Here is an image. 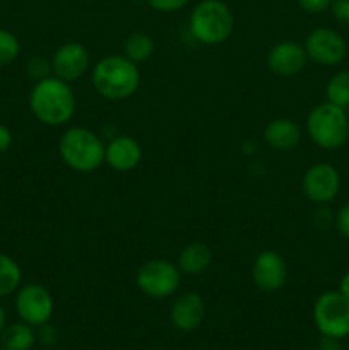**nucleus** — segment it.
I'll list each match as a JSON object with an SVG mask.
<instances>
[{
    "label": "nucleus",
    "mask_w": 349,
    "mask_h": 350,
    "mask_svg": "<svg viewBox=\"0 0 349 350\" xmlns=\"http://www.w3.org/2000/svg\"><path fill=\"white\" fill-rule=\"evenodd\" d=\"M29 109L47 126H64L74 118L77 98L68 82L51 77L34 82L29 92Z\"/></svg>",
    "instance_id": "1"
},
{
    "label": "nucleus",
    "mask_w": 349,
    "mask_h": 350,
    "mask_svg": "<svg viewBox=\"0 0 349 350\" xmlns=\"http://www.w3.org/2000/svg\"><path fill=\"white\" fill-rule=\"evenodd\" d=\"M91 84L101 98L123 101L132 98L140 85V70L125 55H108L92 67Z\"/></svg>",
    "instance_id": "2"
},
{
    "label": "nucleus",
    "mask_w": 349,
    "mask_h": 350,
    "mask_svg": "<svg viewBox=\"0 0 349 350\" xmlns=\"http://www.w3.org/2000/svg\"><path fill=\"white\" fill-rule=\"evenodd\" d=\"M106 144L86 126H70L58 139V154L67 167L88 174L105 164Z\"/></svg>",
    "instance_id": "3"
},
{
    "label": "nucleus",
    "mask_w": 349,
    "mask_h": 350,
    "mask_svg": "<svg viewBox=\"0 0 349 350\" xmlns=\"http://www.w3.org/2000/svg\"><path fill=\"white\" fill-rule=\"evenodd\" d=\"M188 29L195 41L205 46H218L229 40L235 29V16L222 0H201L192 9Z\"/></svg>",
    "instance_id": "4"
},
{
    "label": "nucleus",
    "mask_w": 349,
    "mask_h": 350,
    "mask_svg": "<svg viewBox=\"0 0 349 350\" xmlns=\"http://www.w3.org/2000/svg\"><path fill=\"white\" fill-rule=\"evenodd\" d=\"M305 130L311 142L320 149H341L349 139V120L346 109L328 101L320 103L308 113Z\"/></svg>",
    "instance_id": "5"
},
{
    "label": "nucleus",
    "mask_w": 349,
    "mask_h": 350,
    "mask_svg": "<svg viewBox=\"0 0 349 350\" xmlns=\"http://www.w3.org/2000/svg\"><path fill=\"white\" fill-rule=\"evenodd\" d=\"M135 284L144 296L151 299H164L178 291L181 284V272L178 265L170 260H147L137 270Z\"/></svg>",
    "instance_id": "6"
},
{
    "label": "nucleus",
    "mask_w": 349,
    "mask_h": 350,
    "mask_svg": "<svg viewBox=\"0 0 349 350\" xmlns=\"http://www.w3.org/2000/svg\"><path fill=\"white\" fill-rule=\"evenodd\" d=\"M313 321L322 337L344 338L349 335V303L339 291H325L313 304Z\"/></svg>",
    "instance_id": "7"
},
{
    "label": "nucleus",
    "mask_w": 349,
    "mask_h": 350,
    "mask_svg": "<svg viewBox=\"0 0 349 350\" xmlns=\"http://www.w3.org/2000/svg\"><path fill=\"white\" fill-rule=\"evenodd\" d=\"M53 310V296L41 284H26L17 289L16 311L24 323L31 327H40L50 321Z\"/></svg>",
    "instance_id": "8"
},
{
    "label": "nucleus",
    "mask_w": 349,
    "mask_h": 350,
    "mask_svg": "<svg viewBox=\"0 0 349 350\" xmlns=\"http://www.w3.org/2000/svg\"><path fill=\"white\" fill-rule=\"evenodd\" d=\"M308 60L322 67H335L348 55V44L342 34L331 27H317L305 40Z\"/></svg>",
    "instance_id": "9"
},
{
    "label": "nucleus",
    "mask_w": 349,
    "mask_h": 350,
    "mask_svg": "<svg viewBox=\"0 0 349 350\" xmlns=\"http://www.w3.org/2000/svg\"><path fill=\"white\" fill-rule=\"evenodd\" d=\"M303 195L315 205H327L341 190V174L328 163H317L308 167L301 180Z\"/></svg>",
    "instance_id": "10"
},
{
    "label": "nucleus",
    "mask_w": 349,
    "mask_h": 350,
    "mask_svg": "<svg viewBox=\"0 0 349 350\" xmlns=\"http://www.w3.org/2000/svg\"><path fill=\"white\" fill-rule=\"evenodd\" d=\"M91 67L89 50L79 41H67L55 50L51 57V70L55 77L74 84L86 75Z\"/></svg>",
    "instance_id": "11"
},
{
    "label": "nucleus",
    "mask_w": 349,
    "mask_h": 350,
    "mask_svg": "<svg viewBox=\"0 0 349 350\" xmlns=\"http://www.w3.org/2000/svg\"><path fill=\"white\" fill-rule=\"evenodd\" d=\"M287 265L281 253L263 250L252 263V280L263 293H276L286 284Z\"/></svg>",
    "instance_id": "12"
},
{
    "label": "nucleus",
    "mask_w": 349,
    "mask_h": 350,
    "mask_svg": "<svg viewBox=\"0 0 349 350\" xmlns=\"http://www.w3.org/2000/svg\"><path fill=\"white\" fill-rule=\"evenodd\" d=\"M266 64L272 74L279 75V77H293L307 67L308 55L301 43L293 40H284L270 48Z\"/></svg>",
    "instance_id": "13"
},
{
    "label": "nucleus",
    "mask_w": 349,
    "mask_h": 350,
    "mask_svg": "<svg viewBox=\"0 0 349 350\" xmlns=\"http://www.w3.org/2000/svg\"><path fill=\"white\" fill-rule=\"evenodd\" d=\"M205 318V303L201 294L194 291L181 293L170 308V320L177 330L194 332Z\"/></svg>",
    "instance_id": "14"
},
{
    "label": "nucleus",
    "mask_w": 349,
    "mask_h": 350,
    "mask_svg": "<svg viewBox=\"0 0 349 350\" xmlns=\"http://www.w3.org/2000/svg\"><path fill=\"white\" fill-rule=\"evenodd\" d=\"M142 161V147L133 137L116 135L106 144L105 163L118 173L135 170Z\"/></svg>",
    "instance_id": "15"
},
{
    "label": "nucleus",
    "mask_w": 349,
    "mask_h": 350,
    "mask_svg": "<svg viewBox=\"0 0 349 350\" xmlns=\"http://www.w3.org/2000/svg\"><path fill=\"white\" fill-rule=\"evenodd\" d=\"M263 142L274 150L289 152L301 142V129L291 118H274L263 129Z\"/></svg>",
    "instance_id": "16"
},
{
    "label": "nucleus",
    "mask_w": 349,
    "mask_h": 350,
    "mask_svg": "<svg viewBox=\"0 0 349 350\" xmlns=\"http://www.w3.org/2000/svg\"><path fill=\"white\" fill-rule=\"evenodd\" d=\"M212 250L202 241H192L178 255V269L181 275H201L211 267Z\"/></svg>",
    "instance_id": "17"
},
{
    "label": "nucleus",
    "mask_w": 349,
    "mask_h": 350,
    "mask_svg": "<svg viewBox=\"0 0 349 350\" xmlns=\"http://www.w3.org/2000/svg\"><path fill=\"white\" fill-rule=\"evenodd\" d=\"M34 344H36V330L24 321L5 327L0 334L2 350H31Z\"/></svg>",
    "instance_id": "18"
},
{
    "label": "nucleus",
    "mask_w": 349,
    "mask_h": 350,
    "mask_svg": "<svg viewBox=\"0 0 349 350\" xmlns=\"http://www.w3.org/2000/svg\"><path fill=\"white\" fill-rule=\"evenodd\" d=\"M153 53L154 40L151 34L144 33V31H135V33L129 34L127 40L123 41V55L135 64L149 60Z\"/></svg>",
    "instance_id": "19"
},
{
    "label": "nucleus",
    "mask_w": 349,
    "mask_h": 350,
    "mask_svg": "<svg viewBox=\"0 0 349 350\" xmlns=\"http://www.w3.org/2000/svg\"><path fill=\"white\" fill-rule=\"evenodd\" d=\"M23 280L21 267L12 256L0 253V297L16 293Z\"/></svg>",
    "instance_id": "20"
},
{
    "label": "nucleus",
    "mask_w": 349,
    "mask_h": 350,
    "mask_svg": "<svg viewBox=\"0 0 349 350\" xmlns=\"http://www.w3.org/2000/svg\"><path fill=\"white\" fill-rule=\"evenodd\" d=\"M327 101L342 109L349 108V70H341L328 79L325 85Z\"/></svg>",
    "instance_id": "21"
},
{
    "label": "nucleus",
    "mask_w": 349,
    "mask_h": 350,
    "mask_svg": "<svg viewBox=\"0 0 349 350\" xmlns=\"http://www.w3.org/2000/svg\"><path fill=\"white\" fill-rule=\"evenodd\" d=\"M21 43L14 33L0 27V67L9 65L19 57Z\"/></svg>",
    "instance_id": "22"
},
{
    "label": "nucleus",
    "mask_w": 349,
    "mask_h": 350,
    "mask_svg": "<svg viewBox=\"0 0 349 350\" xmlns=\"http://www.w3.org/2000/svg\"><path fill=\"white\" fill-rule=\"evenodd\" d=\"M26 72L34 82H40L43 79H48L53 75V70H51V60H47L44 57H33L27 60Z\"/></svg>",
    "instance_id": "23"
},
{
    "label": "nucleus",
    "mask_w": 349,
    "mask_h": 350,
    "mask_svg": "<svg viewBox=\"0 0 349 350\" xmlns=\"http://www.w3.org/2000/svg\"><path fill=\"white\" fill-rule=\"evenodd\" d=\"M36 328H38V330H36V340L41 342L44 347L51 349L55 344H57L58 337H60V335H58L57 327H53L50 321H47V323L40 325V327H36Z\"/></svg>",
    "instance_id": "24"
},
{
    "label": "nucleus",
    "mask_w": 349,
    "mask_h": 350,
    "mask_svg": "<svg viewBox=\"0 0 349 350\" xmlns=\"http://www.w3.org/2000/svg\"><path fill=\"white\" fill-rule=\"evenodd\" d=\"M190 0H147L151 7L157 12L163 14H171V12H178V10L185 9L188 5Z\"/></svg>",
    "instance_id": "25"
},
{
    "label": "nucleus",
    "mask_w": 349,
    "mask_h": 350,
    "mask_svg": "<svg viewBox=\"0 0 349 350\" xmlns=\"http://www.w3.org/2000/svg\"><path fill=\"white\" fill-rule=\"evenodd\" d=\"M331 12L337 23L349 26V0H332Z\"/></svg>",
    "instance_id": "26"
},
{
    "label": "nucleus",
    "mask_w": 349,
    "mask_h": 350,
    "mask_svg": "<svg viewBox=\"0 0 349 350\" xmlns=\"http://www.w3.org/2000/svg\"><path fill=\"white\" fill-rule=\"evenodd\" d=\"M335 228L337 231L344 236L346 239H349V202H346L339 212L335 214V221H334Z\"/></svg>",
    "instance_id": "27"
},
{
    "label": "nucleus",
    "mask_w": 349,
    "mask_h": 350,
    "mask_svg": "<svg viewBox=\"0 0 349 350\" xmlns=\"http://www.w3.org/2000/svg\"><path fill=\"white\" fill-rule=\"evenodd\" d=\"M298 5L310 14H322L331 9L332 0H296Z\"/></svg>",
    "instance_id": "28"
},
{
    "label": "nucleus",
    "mask_w": 349,
    "mask_h": 350,
    "mask_svg": "<svg viewBox=\"0 0 349 350\" xmlns=\"http://www.w3.org/2000/svg\"><path fill=\"white\" fill-rule=\"evenodd\" d=\"M313 221L320 229H328L332 226V222L335 221V217L325 205H318L317 212L313 215Z\"/></svg>",
    "instance_id": "29"
},
{
    "label": "nucleus",
    "mask_w": 349,
    "mask_h": 350,
    "mask_svg": "<svg viewBox=\"0 0 349 350\" xmlns=\"http://www.w3.org/2000/svg\"><path fill=\"white\" fill-rule=\"evenodd\" d=\"M12 146V132L0 123V154L7 152Z\"/></svg>",
    "instance_id": "30"
},
{
    "label": "nucleus",
    "mask_w": 349,
    "mask_h": 350,
    "mask_svg": "<svg viewBox=\"0 0 349 350\" xmlns=\"http://www.w3.org/2000/svg\"><path fill=\"white\" fill-rule=\"evenodd\" d=\"M318 350H342L341 340L332 337H322L320 344H318Z\"/></svg>",
    "instance_id": "31"
},
{
    "label": "nucleus",
    "mask_w": 349,
    "mask_h": 350,
    "mask_svg": "<svg viewBox=\"0 0 349 350\" xmlns=\"http://www.w3.org/2000/svg\"><path fill=\"white\" fill-rule=\"evenodd\" d=\"M339 293H341L349 303V272H346L344 275L341 277V282H339Z\"/></svg>",
    "instance_id": "32"
},
{
    "label": "nucleus",
    "mask_w": 349,
    "mask_h": 350,
    "mask_svg": "<svg viewBox=\"0 0 349 350\" xmlns=\"http://www.w3.org/2000/svg\"><path fill=\"white\" fill-rule=\"evenodd\" d=\"M3 328H5V311L0 306V334H2Z\"/></svg>",
    "instance_id": "33"
},
{
    "label": "nucleus",
    "mask_w": 349,
    "mask_h": 350,
    "mask_svg": "<svg viewBox=\"0 0 349 350\" xmlns=\"http://www.w3.org/2000/svg\"><path fill=\"white\" fill-rule=\"evenodd\" d=\"M43 350H53V349H43Z\"/></svg>",
    "instance_id": "34"
}]
</instances>
